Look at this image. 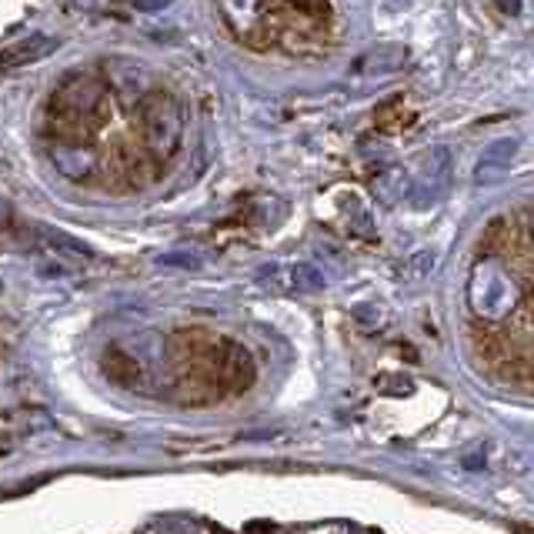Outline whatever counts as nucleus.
<instances>
[{
	"instance_id": "obj_1",
	"label": "nucleus",
	"mask_w": 534,
	"mask_h": 534,
	"mask_svg": "<svg viewBox=\"0 0 534 534\" xmlns=\"http://www.w3.org/2000/svg\"><path fill=\"white\" fill-rule=\"evenodd\" d=\"M184 107L174 94L154 91L141 101V141L154 161H171L181 147Z\"/></svg>"
},
{
	"instance_id": "obj_2",
	"label": "nucleus",
	"mask_w": 534,
	"mask_h": 534,
	"mask_svg": "<svg viewBox=\"0 0 534 534\" xmlns=\"http://www.w3.org/2000/svg\"><path fill=\"white\" fill-rule=\"evenodd\" d=\"M468 298L478 318L501 321V318H508L514 311V304H518V288H514V281L498 264H478L468 284Z\"/></svg>"
},
{
	"instance_id": "obj_3",
	"label": "nucleus",
	"mask_w": 534,
	"mask_h": 534,
	"mask_svg": "<svg viewBox=\"0 0 534 534\" xmlns=\"http://www.w3.org/2000/svg\"><path fill=\"white\" fill-rule=\"evenodd\" d=\"M101 101H104V87L97 77H71L54 97V114L67 124L81 127L84 121L87 124L94 121Z\"/></svg>"
},
{
	"instance_id": "obj_4",
	"label": "nucleus",
	"mask_w": 534,
	"mask_h": 534,
	"mask_svg": "<svg viewBox=\"0 0 534 534\" xmlns=\"http://www.w3.org/2000/svg\"><path fill=\"white\" fill-rule=\"evenodd\" d=\"M51 164L67 177V181H87V177L97 171V151L84 141H54Z\"/></svg>"
},
{
	"instance_id": "obj_5",
	"label": "nucleus",
	"mask_w": 534,
	"mask_h": 534,
	"mask_svg": "<svg viewBox=\"0 0 534 534\" xmlns=\"http://www.w3.org/2000/svg\"><path fill=\"white\" fill-rule=\"evenodd\" d=\"M254 378H257V368H254L251 354H247L241 344H227L224 354L217 358V381H221V388L241 394L251 388Z\"/></svg>"
},
{
	"instance_id": "obj_6",
	"label": "nucleus",
	"mask_w": 534,
	"mask_h": 534,
	"mask_svg": "<svg viewBox=\"0 0 534 534\" xmlns=\"http://www.w3.org/2000/svg\"><path fill=\"white\" fill-rule=\"evenodd\" d=\"M514 154H518V141H514V137H501V141H491L481 151V157H478V167H474V181H478V184L501 181V177L511 171Z\"/></svg>"
},
{
	"instance_id": "obj_7",
	"label": "nucleus",
	"mask_w": 534,
	"mask_h": 534,
	"mask_svg": "<svg viewBox=\"0 0 534 534\" xmlns=\"http://www.w3.org/2000/svg\"><path fill=\"white\" fill-rule=\"evenodd\" d=\"M101 374L117 388H137V381H141V364H137L134 354H127L121 348H107L101 354Z\"/></svg>"
},
{
	"instance_id": "obj_8",
	"label": "nucleus",
	"mask_w": 534,
	"mask_h": 534,
	"mask_svg": "<svg viewBox=\"0 0 534 534\" xmlns=\"http://www.w3.org/2000/svg\"><path fill=\"white\" fill-rule=\"evenodd\" d=\"M111 81H114V87L121 91V97L127 104H141L147 94V74L141 71L137 64H127V61H111Z\"/></svg>"
},
{
	"instance_id": "obj_9",
	"label": "nucleus",
	"mask_w": 534,
	"mask_h": 534,
	"mask_svg": "<svg viewBox=\"0 0 534 534\" xmlns=\"http://www.w3.org/2000/svg\"><path fill=\"white\" fill-rule=\"evenodd\" d=\"M221 14L231 31L247 41V27L261 24V0H221Z\"/></svg>"
},
{
	"instance_id": "obj_10",
	"label": "nucleus",
	"mask_w": 534,
	"mask_h": 534,
	"mask_svg": "<svg viewBox=\"0 0 534 534\" xmlns=\"http://www.w3.org/2000/svg\"><path fill=\"white\" fill-rule=\"evenodd\" d=\"M54 41H47V37H27L24 44L11 47L4 57H0V71H7V67H17V64H34L41 61V57L51 51Z\"/></svg>"
},
{
	"instance_id": "obj_11",
	"label": "nucleus",
	"mask_w": 534,
	"mask_h": 534,
	"mask_svg": "<svg viewBox=\"0 0 534 534\" xmlns=\"http://www.w3.org/2000/svg\"><path fill=\"white\" fill-rule=\"evenodd\" d=\"M374 191H378V197L384 204H394V201H401V197L411 191V181H408V174H404L401 167H391V171H384L378 181H374Z\"/></svg>"
},
{
	"instance_id": "obj_12",
	"label": "nucleus",
	"mask_w": 534,
	"mask_h": 534,
	"mask_svg": "<svg viewBox=\"0 0 534 534\" xmlns=\"http://www.w3.org/2000/svg\"><path fill=\"white\" fill-rule=\"evenodd\" d=\"M47 247H54V251H64V254H77V257H94V251L87 247L84 241H77V237L57 231V227H37L34 231Z\"/></svg>"
},
{
	"instance_id": "obj_13",
	"label": "nucleus",
	"mask_w": 534,
	"mask_h": 534,
	"mask_svg": "<svg viewBox=\"0 0 534 534\" xmlns=\"http://www.w3.org/2000/svg\"><path fill=\"white\" fill-rule=\"evenodd\" d=\"M288 281L294 291H321L324 288V274L314 264H294Z\"/></svg>"
},
{
	"instance_id": "obj_14",
	"label": "nucleus",
	"mask_w": 534,
	"mask_h": 534,
	"mask_svg": "<svg viewBox=\"0 0 534 534\" xmlns=\"http://www.w3.org/2000/svg\"><path fill=\"white\" fill-rule=\"evenodd\" d=\"M434 264H438V254L434 251H421V254H414L408 264H404V278L408 281H421V278H428V274L434 271Z\"/></svg>"
},
{
	"instance_id": "obj_15",
	"label": "nucleus",
	"mask_w": 534,
	"mask_h": 534,
	"mask_svg": "<svg viewBox=\"0 0 534 534\" xmlns=\"http://www.w3.org/2000/svg\"><path fill=\"white\" fill-rule=\"evenodd\" d=\"M157 267H177V271H197L201 267V257L191 251H167L154 257Z\"/></svg>"
},
{
	"instance_id": "obj_16",
	"label": "nucleus",
	"mask_w": 534,
	"mask_h": 534,
	"mask_svg": "<svg viewBox=\"0 0 534 534\" xmlns=\"http://www.w3.org/2000/svg\"><path fill=\"white\" fill-rule=\"evenodd\" d=\"M374 388L381 394H394V398H408L414 391V384H411V378H401V374H384V378L374 381Z\"/></svg>"
},
{
	"instance_id": "obj_17",
	"label": "nucleus",
	"mask_w": 534,
	"mask_h": 534,
	"mask_svg": "<svg viewBox=\"0 0 534 534\" xmlns=\"http://www.w3.org/2000/svg\"><path fill=\"white\" fill-rule=\"evenodd\" d=\"M137 11H164V7H171V0H134Z\"/></svg>"
},
{
	"instance_id": "obj_18",
	"label": "nucleus",
	"mask_w": 534,
	"mask_h": 534,
	"mask_svg": "<svg viewBox=\"0 0 534 534\" xmlns=\"http://www.w3.org/2000/svg\"><path fill=\"white\" fill-rule=\"evenodd\" d=\"M11 224H14V207L7 201H0V231H7Z\"/></svg>"
},
{
	"instance_id": "obj_19",
	"label": "nucleus",
	"mask_w": 534,
	"mask_h": 534,
	"mask_svg": "<svg viewBox=\"0 0 534 534\" xmlns=\"http://www.w3.org/2000/svg\"><path fill=\"white\" fill-rule=\"evenodd\" d=\"M498 7H501L504 14H518V11H521V4H518V0H498Z\"/></svg>"
},
{
	"instance_id": "obj_20",
	"label": "nucleus",
	"mask_w": 534,
	"mask_h": 534,
	"mask_svg": "<svg viewBox=\"0 0 534 534\" xmlns=\"http://www.w3.org/2000/svg\"><path fill=\"white\" fill-rule=\"evenodd\" d=\"M531 231H534V214H531Z\"/></svg>"
}]
</instances>
